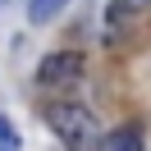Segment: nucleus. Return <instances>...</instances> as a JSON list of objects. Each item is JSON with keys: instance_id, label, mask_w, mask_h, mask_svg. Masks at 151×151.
Wrapping results in <instances>:
<instances>
[{"instance_id": "obj_3", "label": "nucleus", "mask_w": 151, "mask_h": 151, "mask_svg": "<svg viewBox=\"0 0 151 151\" xmlns=\"http://www.w3.org/2000/svg\"><path fill=\"white\" fill-rule=\"evenodd\" d=\"M96 151H142V124H119V128H110L96 142Z\"/></svg>"}, {"instance_id": "obj_6", "label": "nucleus", "mask_w": 151, "mask_h": 151, "mask_svg": "<svg viewBox=\"0 0 151 151\" xmlns=\"http://www.w3.org/2000/svg\"><path fill=\"white\" fill-rule=\"evenodd\" d=\"M0 151H19V133H14V124L0 114Z\"/></svg>"}, {"instance_id": "obj_1", "label": "nucleus", "mask_w": 151, "mask_h": 151, "mask_svg": "<svg viewBox=\"0 0 151 151\" xmlns=\"http://www.w3.org/2000/svg\"><path fill=\"white\" fill-rule=\"evenodd\" d=\"M41 119H46V128L55 133L69 151H96V142L105 137L101 119H96L83 101H50L46 110H41Z\"/></svg>"}, {"instance_id": "obj_5", "label": "nucleus", "mask_w": 151, "mask_h": 151, "mask_svg": "<svg viewBox=\"0 0 151 151\" xmlns=\"http://www.w3.org/2000/svg\"><path fill=\"white\" fill-rule=\"evenodd\" d=\"M64 5H69V0H32V5H28V23H50V19H60Z\"/></svg>"}, {"instance_id": "obj_2", "label": "nucleus", "mask_w": 151, "mask_h": 151, "mask_svg": "<svg viewBox=\"0 0 151 151\" xmlns=\"http://www.w3.org/2000/svg\"><path fill=\"white\" fill-rule=\"evenodd\" d=\"M83 73H87V55L83 50H50V55L37 64V83L41 87H69Z\"/></svg>"}, {"instance_id": "obj_4", "label": "nucleus", "mask_w": 151, "mask_h": 151, "mask_svg": "<svg viewBox=\"0 0 151 151\" xmlns=\"http://www.w3.org/2000/svg\"><path fill=\"white\" fill-rule=\"evenodd\" d=\"M147 9H151V0H114L105 19H110V28H119V23L137 19V14H147Z\"/></svg>"}]
</instances>
